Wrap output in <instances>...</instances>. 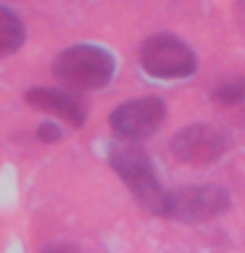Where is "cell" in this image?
I'll use <instances>...</instances> for the list:
<instances>
[{"label": "cell", "mask_w": 245, "mask_h": 253, "mask_svg": "<svg viewBox=\"0 0 245 253\" xmlns=\"http://www.w3.org/2000/svg\"><path fill=\"white\" fill-rule=\"evenodd\" d=\"M108 164L142 209L153 216H163L169 190H163V185L158 182L153 161L137 145V140L119 137V142L108 148Z\"/></svg>", "instance_id": "obj_1"}, {"label": "cell", "mask_w": 245, "mask_h": 253, "mask_svg": "<svg viewBox=\"0 0 245 253\" xmlns=\"http://www.w3.org/2000/svg\"><path fill=\"white\" fill-rule=\"evenodd\" d=\"M116 74L114 53L100 45H71L53 63V77L71 90H100Z\"/></svg>", "instance_id": "obj_2"}, {"label": "cell", "mask_w": 245, "mask_h": 253, "mask_svg": "<svg viewBox=\"0 0 245 253\" xmlns=\"http://www.w3.org/2000/svg\"><path fill=\"white\" fill-rule=\"evenodd\" d=\"M140 66L148 77L163 79V82L190 79L198 71V55L182 37L171 32H158L142 42Z\"/></svg>", "instance_id": "obj_3"}, {"label": "cell", "mask_w": 245, "mask_h": 253, "mask_svg": "<svg viewBox=\"0 0 245 253\" xmlns=\"http://www.w3.org/2000/svg\"><path fill=\"white\" fill-rule=\"evenodd\" d=\"M229 206H232V198H229L227 187L185 185V187L169 190L163 216L174 221H185V224H201V221L221 216Z\"/></svg>", "instance_id": "obj_4"}, {"label": "cell", "mask_w": 245, "mask_h": 253, "mask_svg": "<svg viewBox=\"0 0 245 253\" xmlns=\"http://www.w3.org/2000/svg\"><path fill=\"white\" fill-rule=\"evenodd\" d=\"M227 134L213 124L195 122L187 124L171 137V156L187 166H208L216 164L227 153Z\"/></svg>", "instance_id": "obj_5"}, {"label": "cell", "mask_w": 245, "mask_h": 253, "mask_svg": "<svg viewBox=\"0 0 245 253\" xmlns=\"http://www.w3.org/2000/svg\"><path fill=\"white\" fill-rule=\"evenodd\" d=\"M166 119V103L156 95H145V98H132L124 100L122 106L114 108L111 114V129L124 140H145L150 134L158 132V126Z\"/></svg>", "instance_id": "obj_6"}, {"label": "cell", "mask_w": 245, "mask_h": 253, "mask_svg": "<svg viewBox=\"0 0 245 253\" xmlns=\"http://www.w3.org/2000/svg\"><path fill=\"white\" fill-rule=\"evenodd\" d=\"M27 103L32 108L47 111V114L61 116L63 122H69L71 126H82L87 122V108L82 106V100L74 98L71 92L53 90V87H32L27 92Z\"/></svg>", "instance_id": "obj_7"}, {"label": "cell", "mask_w": 245, "mask_h": 253, "mask_svg": "<svg viewBox=\"0 0 245 253\" xmlns=\"http://www.w3.org/2000/svg\"><path fill=\"white\" fill-rule=\"evenodd\" d=\"M27 40V29H24V21L16 16L11 8L0 5V58L16 53Z\"/></svg>", "instance_id": "obj_8"}, {"label": "cell", "mask_w": 245, "mask_h": 253, "mask_svg": "<svg viewBox=\"0 0 245 253\" xmlns=\"http://www.w3.org/2000/svg\"><path fill=\"white\" fill-rule=\"evenodd\" d=\"M211 100L219 106H237L245 100V77H227L219 79L211 90Z\"/></svg>", "instance_id": "obj_9"}, {"label": "cell", "mask_w": 245, "mask_h": 253, "mask_svg": "<svg viewBox=\"0 0 245 253\" xmlns=\"http://www.w3.org/2000/svg\"><path fill=\"white\" fill-rule=\"evenodd\" d=\"M61 126H55V124H40V129H37V137L42 140V142H55V140H61Z\"/></svg>", "instance_id": "obj_10"}]
</instances>
